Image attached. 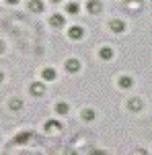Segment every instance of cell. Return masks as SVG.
I'll use <instances>...</instances> for the list:
<instances>
[{
    "instance_id": "cell-1",
    "label": "cell",
    "mask_w": 152,
    "mask_h": 155,
    "mask_svg": "<svg viewBox=\"0 0 152 155\" xmlns=\"http://www.w3.org/2000/svg\"><path fill=\"white\" fill-rule=\"evenodd\" d=\"M80 68H82V63H80L76 57H70V59H66V61H64V70H66V74H78Z\"/></svg>"
},
{
    "instance_id": "cell-2",
    "label": "cell",
    "mask_w": 152,
    "mask_h": 155,
    "mask_svg": "<svg viewBox=\"0 0 152 155\" xmlns=\"http://www.w3.org/2000/svg\"><path fill=\"white\" fill-rule=\"evenodd\" d=\"M113 57H115V49H113L111 45L99 47V59H101V61H111Z\"/></svg>"
},
{
    "instance_id": "cell-3",
    "label": "cell",
    "mask_w": 152,
    "mask_h": 155,
    "mask_svg": "<svg viewBox=\"0 0 152 155\" xmlns=\"http://www.w3.org/2000/svg\"><path fill=\"white\" fill-rule=\"evenodd\" d=\"M66 25V16L62 12H54V15L49 16V27L51 29H62Z\"/></svg>"
},
{
    "instance_id": "cell-4",
    "label": "cell",
    "mask_w": 152,
    "mask_h": 155,
    "mask_svg": "<svg viewBox=\"0 0 152 155\" xmlns=\"http://www.w3.org/2000/svg\"><path fill=\"white\" fill-rule=\"evenodd\" d=\"M84 37V29L78 27V25H74L68 29V39H72V41H80V39Z\"/></svg>"
},
{
    "instance_id": "cell-5",
    "label": "cell",
    "mask_w": 152,
    "mask_h": 155,
    "mask_svg": "<svg viewBox=\"0 0 152 155\" xmlns=\"http://www.w3.org/2000/svg\"><path fill=\"white\" fill-rule=\"evenodd\" d=\"M117 86L121 90H132L134 88V78L132 76H119L117 78Z\"/></svg>"
},
{
    "instance_id": "cell-6",
    "label": "cell",
    "mask_w": 152,
    "mask_h": 155,
    "mask_svg": "<svg viewBox=\"0 0 152 155\" xmlns=\"http://www.w3.org/2000/svg\"><path fill=\"white\" fill-rule=\"evenodd\" d=\"M56 78H58L56 68H43V70H41V80H43V82H54Z\"/></svg>"
},
{
    "instance_id": "cell-7",
    "label": "cell",
    "mask_w": 152,
    "mask_h": 155,
    "mask_svg": "<svg viewBox=\"0 0 152 155\" xmlns=\"http://www.w3.org/2000/svg\"><path fill=\"white\" fill-rule=\"evenodd\" d=\"M29 90H31V94H35V96H43L45 94V82L41 80V82H33L31 86H29Z\"/></svg>"
},
{
    "instance_id": "cell-8",
    "label": "cell",
    "mask_w": 152,
    "mask_h": 155,
    "mask_svg": "<svg viewBox=\"0 0 152 155\" xmlns=\"http://www.w3.org/2000/svg\"><path fill=\"white\" fill-rule=\"evenodd\" d=\"M87 10L90 12V15H99V12L103 10V4H101L99 0H88L87 2Z\"/></svg>"
},
{
    "instance_id": "cell-9",
    "label": "cell",
    "mask_w": 152,
    "mask_h": 155,
    "mask_svg": "<svg viewBox=\"0 0 152 155\" xmlns=\"http://www.w3.org/2000/svg\"><path fill=\"white\" fill-rule=\"evenodd\" d=\"M80 118L84 120V123H93L97 118V110L95 108H84L82 112H80Z\"/></svg>"
},
{
    "instance_id": "cell-10",
    "label": "cell",
    "mask_w": 152,
    "mask_h": 155,
    "mask_svg": "<svg viewBox=\"0 0 152 155\" xmlns=\"http://www.w3.org/2000/svg\"><path fill=\"white\" fill-rule=\"evenodd\" d=\"M54 110H56L58 116H66L70 112V104H68V102H58L56 106H54Z\"/></svg>"
},
{
    "instance_id": "cell-11",
    "label": "cell",
    "mask_w": 152,
    "mask_h": 155,
    "mask_svg": "<svg viewBox=\"0 0 152 155\" xmlns=\"http://www.w3.org/2000/svg\"><path fill=\"white\" fill-rule=\"evenodd\" d=\"M109 27H111L113 33H123L125 31V23H123L121 18H113L111 23H109Z\"/></svg>"
},
{
    "instance_id": "cell-12",
    "label": "cell",
    "mask_w": 152,
    "mask_h": 155,
    "mask_svg": "<svg viewBox=\"0 0 152 155\" xmlns=\"http://www.w3.org/2000/svg\"><path fill=\"white\" fill-rule=\"evenodd\" d=\"M45 131L48 133H60L62 131V123L60 120H48L45 123Z\"/></svg>"
},
{
    "instance_id": "cell-13",
    "label": "cell",
    "mask_w": 152,
    "mask_h": 155,
    "mask_svg": "<svg viewBox=\"0 0 152 155\" xmlns=\"http://www.w3.org/2000/svg\"><path fill=\"white\" fill-rule=\"evenodd\" d=\"M142 106H144V102L140 100V98H129V102H128V108H129V110L140 112V110H142Z\"/></svg>"
},
{
    "instance_id": "cell-14",
    "label": "cell",
    "mask_w": 152,
    "mask_h": 155,
    "mask_svg": "<svg viewBox=\"0 0 152 155\" xmlns=\"http://www.w3.org/2000/svg\"><path fill=\"white\" fill-rule=\"evenodd\" d=\"M29 10H33V12H43V2L41 0H29Z\"/></svg>"
},
{
    "instance_id": "cell-15",
    "label": "cell",
    "mask_w": 152,
    "mask_h": 155,
    "mask_svg": "<svg viewBox=\"0 0 152 155\" xmlns=\"http://www.w3.org/2000/svg\"><path fill=\"white\" fill-rule=\"evenodd\" d=\"M8 108L15 110V112H16V110H21V108H23V100H21V98H12V100L8 102Z\"/></svg>"
},
{
    "instance_id": "cell-16",
    "label": "cell",
    "mask_w": 152,
    "mask_h": 155,
    "mask_svg": "<svg viewBox=\"0 0 152 155\" xmlns=\"http://www.w3.org/2000/svg\"><path fill=\"white\" fill-rule=\"evenodd\" d=\"M78 10H80L78 2H68V4H66V12H68V15H78Z\"/></svg>"
},
{
    "instance_id": "cell-17",
    "label": "cell",
    "mask_w": 152,
    "mask_h": 155,
    "mask_svg": "<svg viewBox=\"0 0 152 155\" xmlns=\"http://www.w3.org/2000/svg\"><path fill=\"white\" fill-rule=\"evenodd\" d=\"M29 137H31V133H21V135H16V137H15V143H25Z\"/></svg>"
},
{
    "instance_id": "cell-18",
    "label": "cell",
    "mask_w": 152,
    "mask_h": 155,
    "mask_svg": "<svg viewBox=\"0 0 152 155\" xmlns=\"http://www.w3.org/2000/svg\"><path fill=\"white\" fill-rule=\"evenodd\" d=\"M4 2H6V4H10V6H12V4H19V2H21V0H4Z\"/></svg>"
},
{
    "instance_id": "cell-19",
    "label": "cell",
    "mask_w": 152,
    "mask_h": 155,
    "mask_svg": "<svg viewBox=\"0 0 152 155\" xmlns=\"http://www.w3.org/2000/svg\"><path fill=\"white\" fill-rule=\"evenodd\" d=\"M2 82H4V74L0 71V84H2Z\"/></svg>"
},
{
    "instance_id": "cell-20",
    "label": "cell",
    "mask_w": 152,
    "mask_h": 155,
    "mask_svg": "<svg viewBox=\"0 0 152 155\" xmlns=\"http://www.w3.org/2000/svg\"><path fill=\"white\" fill-rule=\"evenodd\" d=\"M2 51H4V45H2V43H0V53H2Z\"/></svg>"
},
{
    "instance_id": "cell-21",
    "label": "cell",
    "mask_w": 152,
    "mask_h": 155,
    "mask_svg": "<svg viewBox=\"0 0 152 155\" xmlns=\"http://www.w3.org/2000/svg\"><path fill=\"white\" fill-rule=\"evenodd\" d=\"M51 2H56V4H58V2H62V0H51Z\"/></svg>"
}]
</instances>
